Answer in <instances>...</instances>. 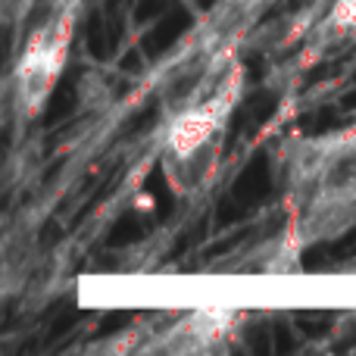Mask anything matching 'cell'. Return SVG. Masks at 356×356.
Segmentation results:
<instances>
[{
  "instance_id": "obj_1",
  "label": "cell",
  "mask_w": 356,
  "mask_h": 356,
  "mask_svg": "<svg viewBox=\"0 0 356 356\" xmlns=\"http://www.w3.org/2000/svg\"><path fill=\"white\" fill-rule=\"evenodd\" d=\"M288 163L297 244L338 238L350 228L356 222V129L297 144Z\"/></svg>"
},
{
  "instance_id": "obj_2",
  "label": "cell",
  "mask_w": 356,
  "mask_h": 356,
  "mask_svg": "<svg viewBox=\"0 0 356 356\" xmlns=\"http://www.w3.org/2000/svg\"><path fill=\"white\" fill-rule=\"evenodd\" d=\"M72 19L75 0H60L54 16H47V22L31 31V38L25 41V50L16 63V75H13L16 104L22 106L25 116L41 110L47 94L54 91L56 79H60L69 38H72Z\"/></svg>"
},
{
  "instance_id": "obj_3",
  "label": "cell",
  "mask_w": 356,
  "mask_h": 356,
  "mask_svg": "<svg viewBox=\"0 0 356 356\" xmlns=\"http://www.w3.org/2000/svg\"><path fill=\"white\" fill-rule=\"evenodd\" d=\"M234 325V313L225 309H203V313H191L169 328V338L160 344V350H207V347L219 344L228 338Z\"/></svg>"
}]
</instances>
